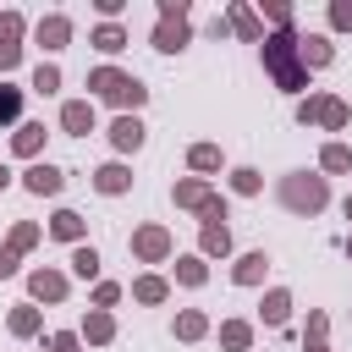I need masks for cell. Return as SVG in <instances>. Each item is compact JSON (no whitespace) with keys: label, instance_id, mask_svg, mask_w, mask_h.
Here are the masks:
<instances>
[{"label":"cell","instance_id":"1","mask_svg":"<svg viewBox=\"0 0 352 352\" xmlns=\"http://www.w3.org/2000/svg\"><path fill=\"white\" fill-rule=\"evenodd\" d=\"M264 60H270V72H275V82H280V88H302V72L292 66V38H286V33L264 44Z\"/></svg>","mask_w":352,"mask_h":352},{"label":"cell","instance_id":"2","mask_svg":"<svg viewBox=\"0 0 352 352\" xmlns=\"http://www.w3.org/2000/svg\"><path fill=\"white\" fill-rule=\"evenodd\" d=\"M94 88L116 104H143V82L138 77H121V72H94Z\"/></svg>","mask_w":352,"mask_h":352},{"label":"cell","instance_id":"3","mask_svg":"<svg viewBox=\"0 0 352 352\" xmlns=\"http://www.w3.org/2000/svg\"><path fill=\"white\" fill-rule=\"evenodd\" d=\"M286 204L314 214V209L324 204V182H319V176H308V182H286Z\"/></svg>","mask_w":352,"mask_h":352},{"label":"cell","instance_id":"4","mask_svg":"<svg viewBox=\"0 0 352 352\" xmlns=\"http://www.w3.org/2000/svg\"><path fill=\"white\" fill-rule=\"evenodd\" d=\"M110 138H116V148H138V143H143V126H138V116H121V121L110 126Z\"/></svg>","mask_w":352,"mask_h":352},{"label":"cell","instance_id":"5","mask_svg":"<svg viewBox=\"0 0 352 352\" xmlns=\"http://www.w3.org/2000/svg\"><path fill=\"white\" fill-rule=\"evenodd\" d=\"M28 192H60V170L55 165H33L28 170Z\"/></svg>","mask_w":352,"mask_h":352},{"label":"cell","instance_id":"6","mask_svg":"<svg viewBox=\"0 0 352 352\" xmlns=\"http://www.w3.org/2000/svg\"><path fill=\"white\" fill-rule=\"evenodd\" d=\"M60 121H66V132H88V126H94V110H88V104H66Z\"/></svg>","mask_w":352,"mask_h":352},{"label":"cell","instance_id":"7","mask_svg":"<svg viewBox=\"0 0 352 352\" xmlns=\"http://www.w3.org/2000/svg\"><path fill=\"white\" fill-rule=\"evenodd\" d=\"M94 182H99V192H121V187H126V170H121V165H104Z\"/></svg>","mask_w":352,"mask_h":352},{"label":"cell","instance_id":"8","mask_svg":"<svg viewBox=\"0 0 352 352\" xmlns=\"http://www.w3.org/2000/svg\"><path fill=\"white\" fill-rule=\"evenodd\" d=\"M264 264H270V258H264V253H248V258H242V264H236V280H248V286H253V280H258V275H264Z\"/></svg>","mask_w":352,"mask_h":352},{"label":"cell","instance_id":"9","mask_svg":"<svg viewBox=\"0 0 352 352\" xmlns=\"http://www.w3.org/2000/svg\"><path fill=\"white\" fill-rule=\"evenodd\" d=\"M60 292H66V280H60V275H44V270L33 275V297H60Z\"/></svg>","mask_w":352,"mask_h":352},{"label":"cell","instance_id":"10","mask_svg":"<svg viewBox=\"0 0 352 352\" xmlns=\"http://www.w3.org/2000/svg\"><path fill=\"white\" fill-rule=\"evenodd\" d=\"M16 110H22V94L0 82V121H16Z\"/></svg>","mask_w":352,"mask_h":352},{"label":"cell","instance_id":"11","mask_svg":"<svg viewBox=\"0 0 352 352\" xmlns=\"http://www.w3.org/2000/svg\"><path fill=\"white\" fill-rule=\"evenodd\" d=\"M182 44H187V28H182V22H176V28L165 22V28H160V50H182Z\"/></svg>","mask_w":352,"mask_h":352},{"label":"cell","instance_id":"12","mask_svg":"<svg viewBox=\"0 0 352 352\" xmlns=\"http://www.w3.org/2000/svg\"><path fill=\"white\" fill-rule=\"evenodd\" d=\"M72 270H77V275H94V270H99V253H94V248H77V253H72Z\"/></svg>","mask_w":352,"mask_h":352},{"label":"cell","instance_id":"13","mask_svg":"<svg viewBox=\"0 0 352 352\" xmlns=\"http://www.w3.org/2000/svg\"><path fill=\"white\" fill-rule=\"evenodd\" d=\"M264 319H270V324H286V292H270V302H264Z\"/></svg>","mask_w":352,"mask_h":352},{"label":"cell","instance_id":"14","mask_svg":"<svg viewBox=\"0 0 352 352\" xmlns=\"http://www.w3.org/2000/svg\"><path fill=\"white\" fill-rule=\"evenodd\" d=\"M33 88H38V94H55V88H60V72H55V66H38Z\"/></svg>","mask_w":352,"mask_h":352},{"label":"cell","instance_id":"15","mask_svg":"<svg viewBox=\"0 0 352 352\" xmlns=\"http://www.w3.org/2000/svg\"><path fill=\"white\" fill-rule=\"evenodd\" d=\"M38 138H44V126H22V132H16V154H33Z\"/></svg>","mask_w":352,"mask_h":352},{"label":"cell","instance_id":"16","mask_svg":"<svg viewBox=\"0 0 352 352\" xmlns=\"http://www.w3.org/2000/svg\"><path fill=\"white\" fill-rule=\"evenodd\" d=\"M77 231H82V220H77L72 209H60V214H55V236H77Z\"/></svg>","mask_w":352,"mask_h":352},{"label":"cell","instance_id":"17","mask_svg":"<svg viewBox=\"0 0 352 352\" xmlns=\"http://www.w3.org/2000/svg\"><path fill=\"white\" fill-rule=\"evenodd\" d=\"M204 248H209V253H226V248H231L226 226H209V231H204Z\"/></svg>","mask_w":352,"mask_h":352},{"label":"cell","instance_id":"18","mask_svg":"<svg viewBox=\"0 0 352 352\" xmlns=\"http://www.w3.org/2000/svg\"><path fill=\"white\" fill-rule=\"evenodd\" d=\"M138 253L160 258V253H165V236H160V231H143V236H138Z\"/></svg>","mask_w":352,"mask_h":352},{"label":"cell","instance_id":"19","mask_svg":"<svg viewBox=\"0 0 352 352\" xmlns=\"http://www.w3.org/2000/svg\"><path fill=\"white\" fill-rule=\"evenodd\" d=\"M38 38H50V50H60V38H66V22H60V16H55V22H44V28H38Z\"/></svg>","mask_w":352,"mask_h":352},{"label":"cell","instance_id":"20","mask_svg":"<svg viewBox=\"0 0 352 352\" xmlns=\"http://www.w3.org/2000/svg\"><path fill=\"white\" fill-rule=\"evenodd\" d=\"M302 55H308V60H330V44H324V38H308Z\"/></svg>","mask_w":352,"mask_h":352},{"label":"cell","instance_id":"21","mask_svg":"<svg viewBox=\"0 0 352 352\" xmlns=\"http://www.w3.org/2000/svg\"><path fill=\"white\" fill-rule=\"evenodd\" d=\"M192 165H198V170H214L220 154H214V148H192Z\"/></svg>","mask_w":352,"mask_h":352},{"label":"cell","instance_id":"22","mask_svg":"<svg viewBox=\"0 0 352 352\" xmlns=\"http://www.w3.org/2000/svg\"><path fill=\"white\" fill-rule=\"evenodd\" d=\"M182 280L198 286V280H204V264H198V258H182Z\"/></svg>","mask_w":352,"mask_h":352},{"label":"cell","instance_id":"23","mask_svg":"<svg viewBox=\"0 0 352 352\" xmlns=\"http://www.w3.org/2000/svg\"><path fill=\"white\" fill-rule=\"evenodd\" d=\"M138 297H143V302H160L165 286H160V280H138Z\"/></svg>","mask_w":352,"mask_h":352},{"label":"cell","instance_id":"24","mask_svg":"<svg viewBox=\"0 0 352 352\" xmlns=\"http://www.w3.org/2000/svg\"><path fill=\"white\" fill-rule=\"evenodd\" d=\"M94 44H99V50H121V33H116V28H99V38H94Z\"/></svg>","mask_w":352,"mask_h":352},{"label":"cell","instance_id":"25","mask_svg":"<svg viewBox=\"0 0 352 352\" xmlns=\"http://www.w3.org/2000/svg\"><path fill=\"white\" fill-rule=\"evenodd\" d=\"M88 336H94V341H104V336H110V319H104V314H94V319H88Z\"/></svg>","mask_w":352,"mask_h":352},{"label":"cell","instance_id":"26","mask_svg":"<svg viewBox=\"0 0 352 352\" xmlns=\"http://www.w3.org/2000/svg\"><path fill=\"white\" fill-rule=\"evenodd\" d=\"M226 346H248V324H226Z\"/></svg>","mask_w":352,"mask_h":352},{"label":"cell","instance_id":"27","mask_svg":"<svg viewBox=\"0 0 352 352\" xmlns=\"http://www.w3.org/2000/svg\"><path fill=\"white\" fill-rule=\"evenodd\" d=\"M236 192H258V176L253 170H236Z\"/></svg>","mask_w":352,"mask_h":352},{"label":"cell","instance_id":"28","mask_svg":"<svg viewBox=\"0 0 352 352\" xmlns=\"http://www.w3.org/2000/svg\"><path fill=\"white\" fill-rule=\"evenodd\" d=\"M6 66H16V44H11V38H0V72H6Z\"/></svg>","mask_w":352,"mask_h":352},{"label":"cell","instance_id":"29","mask_svg":"<svg viewBox=\"0 0 352 352\" xmlns=\"http://www.w3.org/2000/svg\"><path fill=\"white\" fill-rule=\"evenodd\" d=\"M16 270V248H0V275H11Z\"/></svg>","mask_w":352,"mask_h":352},{"label":"cell","instance_id":"30","mask_svg":"<svg viewBox=\"0 0 352 352\" xmlns=\"http://www.w3.org/2000/svg\"><path fill=\"white\" fill-rule=\"evenodd\" d=\"M50 352H77V336H55V341H50Z\"/></svg>","mask_w":352,"mask_h":352},{"label":"cell","instance_id":"31","mask_svg":"<svg viewBox=\"0 0 352 352\" xmlns=\"http://www.w3.org/2000/svg\"><path fill=\"white\" fill-rule=\"evenodd\" d=\"M6 182H11V170H6V165H0V187H6Z\"/></svg>","mask_w":352,"mask_h":352},{"label":"cell","instance_id":"32","mask_svg":"<svg viewBox=\"0 0 352 352\" xmlns=\"http://www.w3.org/2000/svg\"><path fill=\"white\" fill-rule=\"evenodd\" d=\"M308 352H324V346H308Z\"/></svg>","mask_w":352,"mask_h":352}]
</instances>
